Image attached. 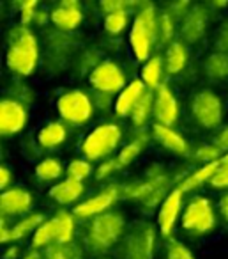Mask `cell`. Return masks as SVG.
I'll use <instances>...</instances> for the list:
<instances>
[{"instance_id": "cell-1", "label": "cell", "mask_w": 228, "mask_h": 259, "mask_svg": "<svg viewBox=\"0 0 228 259\" xmlns=\"http://www.w3.org/2000/svg\"><path fill=\"white\" fill-rule=\"evenodd\" d=\"M117 187L121 199L138 202L145 209H154L156 206L163 204V201L172 192V178L161 163H150L143 178L121 183Z\"/></svg>"}, {"instance_id": "cell-2", "label": "cell", "mask_w": 228, "mask_h": 259, "mask_svg": "<svg viewBox=\"0 0 228 259\" xmlns=\"http://www.w3.org/2000/svg\"><path fill=\"white\" fill-rule=\"evenodd\" d=\"M39 62V45L36 34L27 25H15L8 32L6 64L15 75L29 76L36 71Z\"/></svg>"}, {"instance_id": "cell-3", "label": "cell", "mask_w": 228, "mask_h": 259, "mask_svg": "<svg viewBox=\"0 0 228 259\" xmlns=\"http://www.w3.org/2000/svg\"><path fill=\"white\" fill-rule=\"evenodd\" d=\"M128 231L126 219L117 211H106L96 217L87 226V245L92 252H106L124 238Z\"/></svg>"}, {"instance_id": "cell-4", "label": "cell", "mask_w": 228, "mask_h": 259, "mask_svg": "<svg viewBox=\"0 0 228 259\" xmlns=\"http://www.w3.org/2000/svg\"><path fill=\"white\" fill-rule=\"evenodd\" d=\"M157 229L152 222L135 220L119 243L121 259H154Z\"/></svg>"}, {"instance_id": "cell-5", "label": "cell", "mask_w": 228, "mask_h": 259, "mask_svg": "<svg viewBox=\"0 0 228 259\" xmlns=\"http://www.w3.org/2000/svg\"><path fill=\"white\" fill-rule=\"evenodd\" d=\"M122 128L113 122H103L83 139L82 142V155L87 162L96 160H108L113 155L115 149L122 142Z\"/></svg>"}, {"instance_id": "cell-6", "label": "cell", "mask_w": 228, "mask_h": 259, "mask_svg": "<svg viewBox=\"0 0 228 259\" xmlns=\"http://www.w3.org/2000/svg\"><path fill=\"white\" fill-rule=\"evenodd\" d=\"M181 226L189 236H205L216 227V211L207 197L196 195L186 204L181 217Z\"/></svg>"}, {"instance_id": "cell-7", "label": "cell", "mask_w": 228, "mask_h": 259, "mask_svg": "<svg viewBox=\"0 0 228 259\" xmlns=\"http://www.w3.org/2000/svg\"><path fill=\"white\" fill-rule=\"evenodd\" d=\"M191 115L198 126L205 130H214L221 126L224 115V107L221 96L210 89H202L191 98Z\"/></svg>"}, {"instance_id": "cell-8", "label": "cell", "mask_w": 228, "mask_h": 259, "mask_svg": "<svg viewBox=\"0 0 228 259\" xmlns=\"http://www.w3.org/2000/svg\"><path fill=\"white\" fill-rule=\"evenodd\" d=\"M94 110H96V107L92 103V98L80 89L68 91V93L61 94L57 100L59 115L62 121L69 122V124H85L92 119Z\"/></svg>"}, {"instance_id": "cell-9", "label": "cell", "mask_w": 228, "mask_h": 259, "mask_svg": "<svg viewBox=\"0 0 228 259\" xmlns=\"http://www.w3.org/2000/svg\"><path fill=\"white\" fill-rule=\"evenodd\" d=\"M89 83L94 91L103 94H121L128 85L126 73L117 62L113 61H101L99 66H96L92 73L89 75Z\"/></svg>"}, {"instance_id": "cell-10", "label": "cell", "mask_w": 228, "mask_h": 259, "mask_svg": "<svg viewBox=\"0 0 228 259\" xmlns=\"http://www.w3.org/2000/svg\"><path fill=\"white\" fill-rule=\"evenodd\" d=\"M117 199H121V195H119V187L117 185H110V187H106L104 190L94 194L92 197L85 199L83 202L76 204L71 213L75 215V219L92 220V219H96V217L106 213L108 209L113 206V202L117 201Z\"/></svg>"}, {"instance_id": "cell-11", "label": "cell", "mask_w": 228, "mask_h": 259, "mask_svg": "<svg viewBox=\"0 0 228 259\" xmlns=\"http://www.w3.org/2000/svg\"><path fill=\"white\" fill-rule=\"evenodd\" d=\"M27 107L13 98H4L0 101V134L4 137L20 134L27 126Z\"/></svg>"}, {"instance_id": "cell-12", "label": "cell", "mask_w": 228, "mask_h": 259, "mask_svg": "<svg viewBox=\"0 0 228 259\" xmlns=\"http://www.w3.org/2000/svg\"><path fill=\"white\" fill-rule=\"evenodd\" d=\"M182 201H184V192L179 187L172 188L168 197L163 201V204L157 209V229L161 236L168 238L174 231L177 220L182 217Z\"/></svg>"}, {"instance_id": "cell-13", "label": "cell", "mask_w": 228, "mask_h": 259, "mask_svg": "<svg viewBox=\"0 0 228 259\" xmlns=\"http://www.w3.org/2000/svg\"><path fill=\"white\" fill-rule=\"evenodd\" d=\"M209 23H210L209 9L202 4L191 6L186 18L181 22V37L189 45L198 43L205 36L207 29H209Z\"/></svg>"}, {"instance_id": "cell-14", "label": "cell", "mask_w": 228, "mask_h": 259, "mask_svg": "<svg viewBox=\"0 0 228 259\" xmlns=\"http://www.w3.org/2000/svg\"><path fill=\"white\" fill-rule=\"evenodd\" d=\"M156 98H154V119L157 124L163 126H174L179 121V114H181V107H179V100L172 89L166 83H161L159 89L154 91Z\"/></svg>"}, {"instance_id": "cell-15", "label": "cell", "mask_w": 228, "mask_h": 259, "mask_svg": "<svg viewBox=\"0 0 228 259\" xmlns=\"http://www.w3.org/2000/svg\"><path fill=\"white\" fill-rule=\"evenodd\" d=\"M50 20L61 32H73L83 22L82 6L76 0H64V2H61V4H57L51 9Z\"/></svg>"}, {"instance_id": "cell-16", "label": "cell", "mask_w": 228, "mask_h": 259, "mask_svg": "<svg viewBox=\"0 0 228 259\" xmlns=\"http://www.w3.org/2000/svg\"><path fill=\"white\" fill-rule=\"evenodd\" d=\"M34 197L25 188H9L0 194V211L2 217H27V213L32 209Z\"/></svg>"}, {"instance_id": "cell-17", "label": "cell", "mask_w": 228, "mask_h": 259, "mask_svg": "<svg viewBox=\"0 0 228 259\" xmlns=\"http://www.w3.org/2000/svg\"><path fill=\"white\" fill-rule=\"evenodd\" d=\"M154 43H156V37H154L152 34H150V30L143 25L142 20L135 16L131 30H129V45H131V50H133V54H135L136 61L145 64L150 59Z\"/></svg>"}, {"instance_id": "cell-18", "label": "cell", "mask_w": 228, "mask_h": 259, "mask_svg": "<svg viewBox=\"0 0 228 259\" xmlns=\"http://www.w3.org/2000/svg\"><path fill=\"white\" fill-rule=\"evenodd\" d=\"M147 91L145 83L142 82L140 78H135L126 85V89L115 98V105H113V110L119 117H128L131 115L133 108L135 105L138 103V100L143 96V93Z\"/></svg>"}, {"instance_id": "cell-19", "label": "cell", "mask_w": 228, "mask_h": 259, "mask_svg": "<svg viewBox=\"0 0 228 259\" xmlns=\"http://www.w3.org/2000/svg\"><path fill=\"white\" fill-rule=\"evenodd\" d=\"M150 134H152V137L156 139L163 148H166L168 151L177 153V155H186V153H188L189 148H188L186 139L182 137L179 132H175L172 126H163V124L154 122L152 128H150Z\"/></svg>"}, {"instance_id": "cell-20", "label": "cell", "mask_w": 228, "mask_h": 259, "mask_svg": "<svg viewBox=\"0 0 228 259\" xmlns=\"http://www.w3.org/2000/svg\"><path fill=\"white\" fill-rule=\"evenodd\" d=\"M152 139V134H149L145 128L143 130H135V134L131 135L129 142L121 149V153L117 155V160L121 163V167H128L129 163H133L140 156V153L149 146V141Z\"/></svg>"}, {"instance_id": "cell-21", "label": "cell", "mask_w": 228, "mask_h": 259, "mask_svg": "<svg viewBox=\"0 0 228 259\" xmlns=\"http://www.w3.org/2000/svg\"><path fill=\"white\" fill-rule=\"evenodd\" d=\"M83 192H85L83 183L66 178V180L59 181L57 185H53V187L50 188V192H48V195H50L57 204L68 206V204H73V202L78 201V199L83 195Z\"/></svg>"}, {"instance_id": "cell-22", "label": "cell", "mask_w": 228, "mask_h": 259, "mask_svg": "<svg viewBox=\"0 0 228 259\" xmlns=\"http://www.w3.org/2000/svg\"><path fill=\"white\" fill-rule=\"evenodd\" d=\"M66 141H68V128L61 121L46 122L37 134V144L43 149H55Z\"/></svg>"}, {"instance_id": "cell-23", "label": "cell", "mask_w": 228, "mask_h": 259, "mask_svg": "<svg viewBox=\"0 0 228 259\" xmlns=\"http://www.w3.org/2000/svg\"><path fill=\"white\" fill-rule=\"evenodd\" d=\"M164 73L168 75H179L188 64V50L182 41H172L164 52Z\"/></svg>"}, {"instance_id": "cell-24", "label": "cell", "mask_w": 228, "mask_h": 259, "mask_svg": "<svg viewBox=\"0 0 228 259\" xmlns=\"http://www.w3.org/2000/svg\"><path fill=\"white\" fill-rule=\"evenodd\" d=\"M217 167H219V162H214V163H207V165L198 167L196 170H193L191 174L184 176L181 181H179V188L182 192H195L198 190L200 187H203V183H210L212 176L216 174Z\"/></svg>"}, {"instance_id": "cell-25", "label": "cell", "mask_w": 228, "mask_h": 259, "mask_svg": "<svg viewBox=\"0 0 228 259\" xmlns=\"http://www.w3.org/2000/svg\"><path fill=\"white\" fill-rule=\"evenodd\" d=\"M53 243H59V220L57 217L46 219L41 224L39 229L34 233L32 236V248L39 250V248H48Z\"/></svg>"}, {"instance_id": "cell-26", "label": "cell", "mask_w": 228, "mask_h": 259, "mask_svg": "<svg viewBox=\"0 0 228 259\" xmlns=\"http://www.w3.org/2000/svg\"><path fill=\"white\" fill-rule=\"evenodd\" d=\"M203 71H205L207 78L214 80V82H221V80L228 78V54L223 52H210L203 61Z\"/></svg>"}, {"instance_id": "cell-27", "label": "cell", "mask_w": 228, "mask_h": 259, "mask_svg": "<svg viewBox=\"0 0 228 259\" xmlns=\"http://www.w3.org/2000/svg\"><path fill=\"white\" fill-rule=\"evenodd\" d=\"M164 71V61L159 55H154L150 57L145 64L142 66V71H140V80L145 83V87L149 91H157L161 85V78H163Z\"/></svg>"}, {"instance_id": "cell-28", "label": "cell", "mask_w": 228, "mask_h": 259, "mask_svg": "<svg viewBox=\"0 0 228 259\" xmlns=\"http://www.w3.org/2000/svg\"><path fill=\"white\" fill-rule=\"evenodd\" d=\"M154 98H156L154 91L147 89L145 93H143V96L138 100V103L135 105V108H133L129 117H131V122L136 130H143L147 121H149L150 117H154Z\"/></svg>"}, {"instance_id": "cell-29", "label": "cell", "mask_w": 228, "mask_h": 259, "mask_svg": "<svg viewBox=\"0 0 228 259\" xmlns=\"http://www.w3.org/2000/svg\"><path fill=\"white\" fill-rule=\"evenodd\" d=\"M44 220H46V217H44L43 213H39V211L29 213L27 217L20 219L18 222L11 227V241L23 240V238H27L29 234L36 233Z\"/></svg>"}, {"instance_id": "cell-30", "label": "cell", "mask_w": 228, "mask_h": 259, "mask_svg": "<svg viewBox=\"0 0 228 259\" xmlns=\"http://www.w3.org/2000/svg\"><path fill=\"white\" fill-rule=\"evenodd\" d=\"M44 259H83L82 248L75 241L69 243H53L44 248Z\"/></svg>"}, {"instance_id": "cell-31", "label": "cell", "mask_w": 228, "mask_h": 259, "mask_svg": "<svg viewBox=\"0 0 228 259\" xmlns=\"http://www.w3.org/2000/svg\"><path fill=\"white\" fill-rule=\"evenodd\" d=\"M64 172H66L64 165H62L61 160H57V158H44L43 162H39V163H37V167H36L37 180L44 181V183L57 181Z\"/></svg>"}, {"instance_id": "cell-32", "label": "cell", "mask_w": 228, "mask_h": 259, "mask_svg": "<svg viewBox=\"0 0 228 259\" xmlns=\"http://www.w3.org/2000/svg\"><path fill=\"white\" fill-rule=\"evenodd\" d=\"M59 220V243H69L75 236V215L66 209L55 213Z\"/></svg>"}, {"instance_id": "cell-33", "label": "cell", "mask_w": 228, "mask_h": 259, "mask_svg": "<svg viewBox=\"0 0 228 259\" xmlns=\"http://www.w3.org/2000/svg\"><path fill=\"white\" fill-rule=\"evenodd\" d=\"M129 25V11H119L106 15L103 18V27L108 34L111 36H119L121 32H124V29H128Z\"/></svg>"}, {"instance_id": "cell-34", "label": "cell", "mask_w": 228, "mask_h": 259, "mask_svg": "<svg viewBox=\"0 0 228 259\" xmlns=\"http://www.w3.org/2000/svg\"><path fill=\"white\" fill-rule=\"evenodd\" d=\"M223 155L224 153L212 142V144H205V146L196 148L195 151H193L191 158L195 160V162H200L202 165H207V163L219 162V160L223 158Z\"/></svg>"}, {"instance_id": "cell-35", "label": "cell", "mask_w": 228, "mask_h": 259, "mask_svg": "<svg viewBox=\"0 0 228 259\" xmlns=\"http://www.w3.org/2000/svg\"><path fill=\"white\" fill-rule=\"evenodd\" d=\"M175 23L177 22L163 9V11L159 13V18H157V39L170 45L172 41H174L172 37H174V34H175Z\"/></svg>"}, {"instance_id": "cell-36", "label": "cell", "mask_w": 228, "mask_h": 259, "mask_svg": "<svg viewBox=\"0 0 228 259\" xmlns=\"http://www.w3.org/2000/svg\"><path fill=\"white\" fill-rule=\"evenodd\" d=\"M92 172H94L92 165H90V162H87V160H73V162L66 167V174H68L69 180L80 181V183H83V180H87Z\"/></svg>"}, {"instance_id": "cell-37", "label": "cell", "mask_w": 228, "mask_h": 259, "mask_svg": "<svg viewBox=\"0 0 228 259\" xmlns=\"http://www.w3.org/2000/svg\"><path fill=\"white\" fill-rule=\"evenodd\" d=\"M210 187L216 190H224L228 188V153H224L223 158L219 160V167H217L216 174L210 180Z\"/></svg>"}, {"instance_id": "cell-38", "label": "cell", "mask_w": 228, "mask_h": 259, "mask_svg": "<svg viewBox=\"0 0 228 259\" xmlns=\"http://www.w3.org/2000/svg\"><path fill=\"white\" fill-rule=\"evenodd\" d=\"M166 259H195L193 252L179 240L166 241Z\"/></svg>"}, {"instance_id": "cell-39", "label": "cell", "mask_w": 228, "mask_h": 259, "mask_svg": "<svg viewBox=\"0 0 228 259\" xmlns=\"http://www.w3.org/2000/svg\"><path fill=\"white\" fill-rule=\"evenodd\" d=\"M138 2H126V0H103L99 2V11L104 16L111 15V13H119V11H129L133 8V11L136 9Z\"/></svg>"}, {"instance_id": "cell-40", "label": "cell", "mask_w": 228, "mask_h": 259, "mask_svg": "<svg viewBox=\"0 0 228 259\" xmlns=\"http://www.w3.org/2000/svg\"><path fill=\"white\" fill-rule=\"evenodd\" d=\"M119 169H122L121 163H119L117 156H113V158H108L104 160V162L99 163V167L96 169V172H94V176H96V180H106V178H110L111 174H115Z\"/></svg>"}, {"instance_id": "cell-41", "label": "cell", "mask_w": 228, "mask_h": 259, "mask_svg": "<svg viewBox=\"0 0 228 259\" xmlns=\"http://www.w3.org/2000/svg\"><path fill=\"white\" fill-rule=\"evenodd\" d=\"M37 4L36 0H29V2H20L18 9H20V20H22V25L29 27L30 23H34V18H36V13H37Z\"/></svg>"}, {"instance_id": "cell-42", "label": "cell", "mask_w": 228, "mask_h": 259, "mask_svg": "<svg viewBox=\"0 0 228 259\" xmlns=\"http://www.w3.org/2000/svg\"><path fill=\"white\" fill-rule=\"evenodd\" d=\"M214 50L228 54V18H224L217 27L214 36Z\"/></svg>"}, {"instance_id": "cell-43", "label": "cell", "mask_w": 228, "mask_h": 259, "mask_svg": "<svg viewBox=\"0 0 228 259\" xmlns=\"http://www.w3.org/2000/svg\"><path fill=\"white\" fill-rule=\"evenodd\" d=\"M90 98H92L94 107L99 108V110H108V108L115 105V100H111L110 94H103V93H97V91H94V94Z\"/></svg>"}, {"instance_id": "cell-44", "label": "cell", "mask_w": 228, "mask_h": 259, "mask_svg": "<svg viewBox=\"0 0 228 259\" xmlns=\"http://www.w3.org/2000/svg\"><path fill=\"white\" fill-rule=\"evenodd\" d=\"M11 183H13V174H11V169L6 165L0 167V188L2 192L9 190L11 188Z\"/></svg>"}, {"instance_id": "cell-45", "label": "cell", "mask_w": 228, "mask_h": 259, "mask_svg": "<svg viewBox=\"0 0 228 259\" xmlns=\"http://www.w3.org/2000/svg\"><path fill=\"white\" fill-rule=\"evenodd\" d=\"M214 144H216L223 153H228V126L217 132V135L214 137Z\"/></svg>"}, {"instance_id": "cell-46", "label": "cell", "mask_w": 228, "mask_h": 259, "mask_svg": "<svg viewBox=\"0 0 228 259\" xmlns=\"http://www.w3.org/2000/svg\"><path fill=\"white\" fill-rule=\"evenodd\" d=\"M217 209H219V215L223 217V220L228 224V192L219 197V202H217Z\"/></svg>"}, {"instance_id": "cell-47", "label": "cell", "mask_w": 228, "mask_h": 259, "mask_svg": "<svg viewBox=\"0 0 228 259\" xmlns=\"http://www.w3.org/2000/svg\"><path fill=\"white\" fill-rule=\"evenodd\" d=\"M20 255V248L18 247H9L4 252V259H16Z\"/></svg>"}, {"instance_id": "cell-48", "label": "cell", "mask_w": 228, "mask_h": 259, "mask_svg": "<svg viewBox=\"0 0 228 259\" xmlns=\"http://www.w3.org/2000/svg\"><path fill=\"white\" fill-rule=\"evenodd\" d=\"M23 259H44V255L41 254L39 250H34V248H32V250H30L29 254H27Z\"/></svg>"}, {"instance_id": "cell-49", "label": "cell", "mask_w": 228, "mask_h": 259, "mask_svg": "<svg viewBox=\"0 0 228 259\" xmlns=\"http://www.w3.org/2000/svg\"><path fill=\"white\" fill-rule=\"evenodd\" d=\"M228 2H214V8H226Z\"/></svg>"}]
</instances>
